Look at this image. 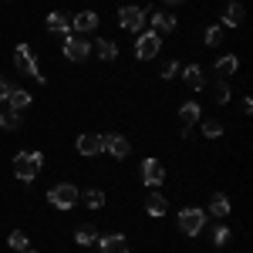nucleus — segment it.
<instances>
[{"label":"nucleus","mask_w":253,"mask_h":253,"mask_svg":"<svg viewBox=\"0 0 253 253\" xmlns=\"http://www.w3.org/2000/svg\"><path fill=\"white\" fill-rule=\"evenodd\" d=\"M210 213L216 216V219H226V216L233 213V206H230V196H223V193H216L213 199H210Z\"/></svg>","instance_id":"obj_20"},{"label":"nucleus","mask_w":253,"mask_h":253,"mask_svg":"<svg viewBox=\"0 0 253 253\" xmlns=\"http://www.w3.org/2000/svg\"><path fill=\"white\" fill-rule=\"evenodd\" d=\"M7 101H10V108H14V112H24V108H31V101H34V98H31V91H24V88H14V91L7 95Z\"/></svg>","instance_id":"obj_22"},{"label":"nucleus","mask_w":253,"mask_h":253,"mask_svg":"<svg viewBox=\"0 0 253 253\" xmlns=\"http://www.w3.org/2000/svg\"><path fill=\"white\" fill-rule=\"evenodd\" d=\"M175 27H179V20H175L172 14H152V31H156L159 38H162V34H172Z\"/></svg>","instance_id":"obj_19"},{"label":"nucleus","mask_w":253,"mask_h":253,"mask_svg":"<svg viewBox=\"0 0 253 253\" xmlns=\"http://www.w3.org/2000/svg\"><path fill=\"white\" fill-rule=\"evenodd\" d=\"M95 243H98L101 253H128V240H125L122 233H105V236L98 233Z\"/></svg>","instance_id":"obj_12"},{"label":"nucleus","mask_w":253,"mask_h":253,"mask_svg":"<svg viewBox=\"0 0 253 253\" xmlns=\"http://www.w3.org/2000/svg\"><path fill=\"white\" fill-rule=\"evenodd\" d=\"M101 142H105V152L112 159H128V152H132V142L125 135H115V132L112 135H101Z\"/></svg>","instance_id":"obj_11"},{"label":"nucleus","mask_w":253,"mask_h":253,"mask_svg":"<svg viewBox=\"0 0 253 253\" xmlns=\"http://www.w3.org/2000/svg\"><path fill=\"white\" fill-rule=\"evenodd\" d=\"M145 17H149V10H145V7H138V3H125V7H118V27H122V31L142 34Z\"/></svg>","instance_id":"obj_4"},{"label":"nucleus","mask_w":253,"mask_h":253,"mask_svg":"<svg viewBox=\"0 0 253 253\" xmlns=\"http://www.w3.org/2000/svg\"><path fill=\"white\" fill-rule=\"evenodd\" d=\"M175 75H179V61H166V64H162V78L172 81Z\"/></svg>","instance_id":"obj_31"},{"label":"nucleus","mask_w":253,"mask_h":253,"mask_svg":"<svg viewBox=\"0 0 253 253\" xmlns=\"http://www.w3.org/2000/svg\"><path fill=\"white\" fill-rule=\"evenodd\" d=\"M75 149H78V156L91 159V156H98V152H105V142H101V135H98V132H84V135H78Z\"/></svg>","instance_id":"obj_10"},{"label":"nucleus","mask_w":253,"mask_h":253,"mask_svg":"<svg viewBox=\"0 0 253 253\" xmlns=\"http://www.w3.org/2000/svg\"><path fill=\"white\" fill-rule=\"evenodd\" d=\"M203 135H206V138H219V135H223V122L206 118V122H203Z\"/></svg>","instance_id":"obj_29"},{"label":"nucleus","mask_w":253,"mask_h":253,"mask_svg":"<svg viewBox=\"0 0 253 253\" xmlns=\"http://www.w3.org/2000/svg\"><path fill=\"white\" fill-rule=\"evenodd\" d=\"M81 199H84V206H88V210H101V206H105V193H101V189H88Z\"/></svg>","instance_id":"obj_27"},{"label":"nucleus","mask_w":253,"mask_h":253,"mask_svg":"<svg viewBox=\"0 0 253 253\" xmlns=\"http://www.w3.org/2000/svg\"><path fill=\"white\" fill-rule=\"evenodd\" d=\"M44 27H47V31H54V34H64V38H68V34H71V17H68L64 10H51V14L44 17Z\"/></svg>","instance_id":"obj_14"},{"label":"nucleus","mask_w":253,"mask_h":253,"mask_svg":"<svg viewBox=\"0 0 253 253\" xmlns=\"http://www.w3.org/2000/svg\"><path fill=\"white\" fill-rule=\"evenodd\" d=\"M78 199H81V193H78L75 182H58V186L47 189V203H51L54 210H75Z\"/></svg>","instance_id":"obj_3"},{"label":"nucleus","mask_w":253,"mask_h":253,"mask_svg":"<svg viewBox=\"0 0 253 253\" xmlns=\"http://www.w3.org/2000/svg\"><path fill=\"white\" fill-rule=\"evenodd\" d=\"M203 226H206V210H199V206L179 210V233L182 236H199Z\"/></svg>","instance_id":"obj_5"},{"label":"nucleus","mask_w":253,"mask_h":253,"mask_svg":"<svg viewBox=\"0 0 253 253\" xmlns=\"http://www.w3.org/2000/svg\"><path fill=\"white\" fill-rule=\"evenodd\" d=\"M98 24H101V17H98L95 10H81V14H75L71 17V34H91V31H98Z\"/></svg>","instance_id":"obj_9"},{"label":"nucleus","mask_w":253,"mask_h":253,"mask_svg":"<svg viewBox=\"0 0 253 253\" xmlns=\"http://www.w3.org/2000/svg\"><path fill=\"white\" fill-rule=\"evenodd\" d=\"M159 51H162V38H159L156 31H142L138 41H135V58L138 61H152Z\"/></svg>","instance_id":"obj_7"},{"label":"nucleus","mask_w":253,"mask_h":253,"mask_svg":"<svg viewBox=\"0 0 253 253\" xmlns=\"http://www.w3.org/2000/svg\"><path fill=\"white\" fill-rule=\"evenodd\" d=\"M14 64H17L20 75H27V78H34L38 84H44V75H41V64L34 58V51H31V44H17L14 47Z\"/></svg>","instance_id":"obj_2"},{"label":"nucleus","mask_w":253,"mask_h":253,"mask_svg":"<svg viewBox=\"0 0 253 253\" xmlns=\"http://www.w3.org/2000/svg\"><path fill=\"white\" fill-rule=\"evenodd\" d=\"M142 182H145L149 189H159V186L166 182V166H162L156 156L142 159Z\"/></svg>","instance_id":"obj_8"},{"label":"nucleus","mask_w":253,"mask_h":253,"mask_svg":"<svg viewBox=\"0 0 253 253\" xmlns=\"http://www.w3.org/2000/svg\"><path fill=\"white\" fill-rule=\"evenodd\" d=\"M24 253H34V250H24Z\"/></svg>","instance_id":"obj_34"},{"label":"nucleus","mask_w":253,"mask_h":253,"mask_svg":"<svg viewBox=\"0 0 253 253\" xmlns=\"http://www.w3.org/2000/svg\"><path fill=\"white\" fill-rule=\"evenodd\" d=\"M7 247H10V250H17V253H24V250H31V240H27V233L14 230V233L7 236Z\"/></svg>","instance_id":"obj_26"},{"label":"nucleus","mask_w":253,"mask_h":253,"mask_svg":"<svg viewBox=\"0 0 253 253\" xmlns=\"http://www.w3.org/2000/svg\"><path fill=\"white\" fill-rule=\"evenodd\" d=\"M182 78H186V84H189L193 91H203V88H206V75H203L199 64H186V68H182Z\"/></svg>","instance_id":"obj_17"},{"label":"nucleus","mask_w":253,"mask_h":253,"mask_svg":"<svg viewBox=\"0 0 253 253\" xmlns=\"http://www.w3.org/2000/svg\"><path fill=\"white\" fill-rule=\"evenodd\" d=\"M210 91H213V101H216V105H226V101L233 98V91H230V84H226V78H216Z\"/></svg>","instance_id":"obj_24"},{"label":"nucleus","mask_w":253,"mask_h":253,"mask_svg":"<svg viewBox=\"0 0 253 253\" xmlns=\"http://www.w3.org/2000/svg\"><path fill=\"white\" fill-rule=\"evenodd\" d=\"M95 240H98V226L95 223H84L78 233H75V243H78V247H95Z\"/></svg>","instance_id":"obj_23"},{"label":"nucleus","mask_w":253,"mask_h":253,"mask_svg":"<svg viewBox=\"0 0 253 253\" xmlns=\"http://www.w3.org/2000/svg\"><path fill=\"white\" fill-rule=\"evenodd\" d=\"M199 122H203L199 101H182V105H179V125H182V128H196Z\"/></svg>","instance_id":"obj_13"},{"label":"nucleus","mask_w":253,"mask_h":253,"mask_svg":"<svg viewBox=\"0 0 253 253\" xmlns=\"http://www.w3.org/2000/svg\"><path fill=\"white\" fill-rule=\"evenodd\" d=\"M203 41H206L210 47H219V44H223V27H219V24H213V27H206V34H203Z\"/></svg>","instance_id":"obj_28"},{"label":"nucleus","mask_w":253,"mask_h":253,"mask_svg":"<svg viewBox=\"0 0 253 253\" xmlns=\"http://www.w3.org/2000/svg\"><path fill=\"white\" fill-rule=\"evenodd\" d=\"M10 91H14V84H10V81H7L3 75H0V101H3V98L10 95Z\"/></svg>","instance_id":"obj_32"},{"label":"nucleus","mask_w":253,"mask_h":253,"mask_svg":"<svg viewBox=\"0 0 253 253\" xmlns=\"http://www.w3.org/2000/svg\"><path fill=\"white\" fill-rule=\"evenodd\" d=\"M91 51H95L101 61H115L118 58V44H115V41H108V38H98L95 44H91Z\"/></svg>","instance_id":"obj_18"},{"label":"nucleus","mask_w":253,"mask_h":253,"mask_svg":"<svg viewBox=\"0 0 253 253\" xmlns=\"http://www.w3.org/2000/svg\"><path fill=\"white\" fill-rule=\"evenodd\" d=\"M243 17H247V7L233 0V3H226V10H223V24H219V27H240Z\"/></svg>","instance_id":"obj_16"},{"label":"nucleus","mask_w":253,"mask_h":253,"mask_svg":"<svg viewBox=\"0 0 253 253\" xmlns=\"http://www.w3.org/2000/svg\"><path fill=\"white\" fill-rule=\"evenodd\" d=\"M145 213L152 216V219H162V216L169 213V199H166L162 193H156V189H152V193L145 196Z\"/></svg>","instance_id":"obj_15"},{"label":"nucleus","mask_w":253,"mask_h":253,"mask_svg":"<svg viewBox=\"0 0 253 253\" xmlns=\"http://www.w3.org/2000/svg\"><path fill=\"white\" fill-rule=\"evenodd\" d=\"M230 226H216L213 230V247H226V243H230Z\"/></svg>","instance_id":"obj_30"},{"label":"nucleus","mask_w":253,"mask_h":253,"mask_svg":"<svg viewBox=\"0 0 253 253\" xmlns=\"http://www.w3.org/2000/svg\"><path fill=\"white\" fill-rule=\"evenodd\" d=\"M61 54H64V58L68 61H88L91 58V41L88 38H81V34H68V38H64V47H61Z\"/></svg>","instance_id":"obj_6"},{"label":"nucleus","mask_w":253,"mask_h":253,"mask_svg":"<svg viewBox=\"0 0 253 253\" xmlns=\"http://www.w3.org/2000/svg\"><path fill=\"white\" fill-rule=\"evenodd\" d=\"M44 169V156L41 152H17L14 156V175H17V182H34L38 172Z\"/></svg>","instance_id":"obj_1"},{"label":"nucleus","mask_w":253,"mask_h":253,"mask_svg":"<svg viewBox=\"0 0 253 253\" xmlns=\"http://www.w3.org/2000/svg\"><path fill=\"white\" fill-rule=\"evenodd\" d=\"M166 3H169V7H175V3H182V0H166Z\"/></svg>","instance_id":"obj_33"},{"label":"nucleus","mask_w":253,"mask_h":253,"mask_svg":"<svg viewBox=\"0 0 253 253\" xmlns=\"http://www.w3.org/2000/svg\"><path fill=\"white\" fill-rule=\"evenodd\" d=\"M0 125H3L7 132H20V128H24V115L10 108V112H3V115H0Z\"/></svg>","instance_id":"obj_25"},{"label":"nucleus","mask_w":253,"mask_h":253,"mask_svg":"<svg viewBox=\"0 0 253 253\" xmlns=\"http://www.w3.org/2000/svg\"><path fill=\"white\" fill-rule=\"evenodd\" d=\"M236 71H240V58H236V54H223V58L216 61V75H219V78H230Z\"/></svg>","instance_id":"obj_21"}]
</instances>
